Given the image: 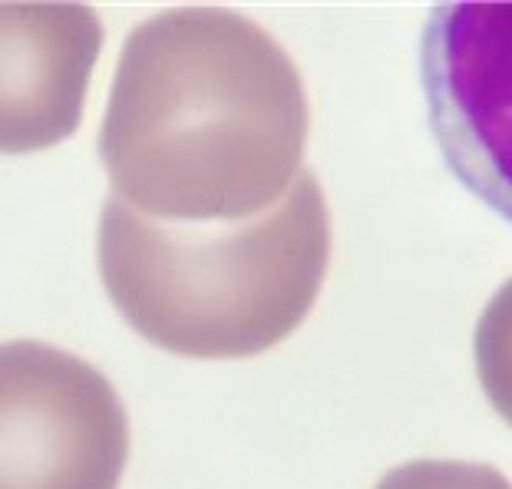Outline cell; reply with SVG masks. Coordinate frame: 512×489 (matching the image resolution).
<instances>
[{
    "label": "cell",
    "instance_id": "obj_3",
    "mask_svg": "<svg viewBox=\"0 0 512 489\" xmlns=\"http://www.w3.org/2000/svg\"><path fill=\"white\" fill-rule=\"evenodd\" d=\"M100 50L93 7L0 0V152L50 149L76 133Z\"/></svg>",
    "mask_w": 512,
    "mask_h": 489
},
{
    "label": "cell",
    "instance_id": "obj_2",
    "mask_svg": "<svg viewBox=\"0 0 512 489\" xmlns=\"http://www.w3.org/2000/svg\"><path fill=\"white\" fill-rule=\"evenodd\" d=\"M420 86L443 162L512 222V4L433 7L420 37Z\"/></svg>",
    "mask_w": 512,
    "mask_h": 489
},
{
    "label": "cell",
    "instance_id": "obj_1",
    "mask_svg": "<svg viewBox=\"0 0 512 489\" xmlns=\"http://www.w3.org/2000/svg\"><path fill=\"white\" fill-rule=\"evenodd\" d=\"M123 400L93 364L43 341L0 344V489H116Z\"/></svg>",
    "mask_w": 512,
    "mask_h": 489
}]
</instances>
